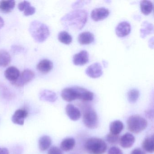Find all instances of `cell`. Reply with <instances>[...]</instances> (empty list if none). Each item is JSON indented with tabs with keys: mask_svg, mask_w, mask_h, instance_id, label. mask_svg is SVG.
<instances>
[{
	"mask_svg": "<svg viewBox=\"0 0 154 154\" xmlns=\"http://www.w3.org/2000/svg\"><path fill=\"white\" fill-rule=\"evenodd\" d=\"M88 13L84 9H76L67 13L61 19V24L69 30H81L86 24Z\"/></svg>",
	"mask_w": 154,
	"mask_h": 154,
	"instance_id": "6da1fadb",
	"label": "cell"
},
{
	"mask_svg": "<svg viewBox=\"0 0 154 154\" xmlns=\"http://www.w3.org/2000/svg\"><path fill=\"white\" fill-rule=\"evenodd\" d=\"M61 96L63 100L69 102L76 100L87 102L92 100L94 94L83 87L74 86L64 89L61 92Z\"/></svg>",
	"mask_w": 154,
	"mask_h": 154,
	"instance_id": "7a4b0ae2",
	"label": "cell"
},
{
	"mask_svg": "<svg viewBox=\"0 0 154 154\" xmlns=\"http://www.w3.org/2000/svg\"><path fill=\"white\" fill-rule=\"evenodd\" d=\"M29 31L31 36L38 43L45 42L50 35V31L47 26L37 20L30 23Z\"/></svg>",
	"mask_w": 154,
	"mask_h": 154,
	"instance_id": "3957f363",
	"label": "cell"
},
{
	"mask_svg": "<svg viewBox=\"0 0 154 154\" xmlns=\"http://www.w3.org/2000/svg\"><path fill=\"white\" fill-rule=\"evenodd\" d=\"M85 148L90 154H103L107 150V145L102 139L91 137L86 140Z\"/></svg>",
	"mask_w": 154,
	"mask_h": 154,
	"instance_id": "277c9868",
	"label": "cell"
},
{
	"mask_svg": "<svg viewBox=\"0 0 154 154\" xmlns=\"http://www.w3.org/2000/svg\"><path fill=\"white\" fill-rule=\"evenodd\" d=\"M128 129L132 133H140L146 129L148 122L146 119L138 115H131L127 120Z\"/></svg>",
	"mask_w": 154,
	"mask_h": 154,
	"instance_id": "5b68a950",
	"label": "cell"
},
{
	"mask_svg": "<svg viewBox=\"0 0 154 154\" xmlns=\"http://www.w3.org/2000/svg\"><path fill=\"white\" fill-rule=\"evenodd\" d=\"M83 122L88 128L94 129L98 127L99 119L97 113L92 108H88L85 110L83 116Z\"/></svg>",
	"mask_w": 154,
	"mask_h": 154,
	"instance_id": "8992f818",
	"label": "cell"
},
{
	"mask_svg": "<svg viewBox=\"0 0 154 154\" xmlns=\"http://www.w3.org/2000/svg\"><path fill=\"white\" fill-rule=\"evenodd\" d=\"M35 77V73L29 69L24 70L21 74L20 75L17 81L11 83L15 86L18 87H22L26 84L31 82L34 79Z\"/></svg>",
	"mask_w": 154,
	"mask_h": 154,
	"instance_id": "52a82bcc",
	"label": "cell"
},
{
	"mask_svg": "<svg viewBox=\"0 0 154 154\" xmlns=\"http://www.w3.org/2000/svg\"><path fill=\"white\" fill-rule=\"evenodd\" d=\"M102 67L100 63H96L90 65L85 70V73L89 77L97 78L103 74Z\"/></svg>",
	"mask_w": 154,
	"mask_h": 154,
	"instance_id": "ba28073f",
	"label": "cell"
},
{
	"mask_svg": "<svg viewBox=\"0 0 154 154\" xmlns=\"http://www.w3.org/2000/svg\"><path fill=\"white\" fill-rule=\"evenodd\" d=\"M131 30L130 24L127 21H123L118 24L115 29V33L118 37L123 38L128 35Z\"/></svg>",
	"mask_w": 154,
	"mask_h": 154,
	"instance_id": "9c48e42d",
	"label": "cell"
},
{
	"mask_svg": "<svg viewBox=\"0 0 154 154\" xmlns=\"http://www.w3.org/2000/svg\"><path fill=\"white\" fill-rule=\"evenodd\" d=\"M109 15V11L107 9L103 8H97L92 11L91 17L94 21H99L105 19Z\"/></svg>",
	"mask_w": 154,
	"mask_h": 154,
	"instance_id": "30bf717a",
	"label": "cell"
},
{
	"mask_svg": "<svg viewBox=\"0 0 154 154\" xmlns=\"http://www.w3.org/2000/svg\"><path fill=\"white\" fill-rule=\"evenodd\" d=\"M89 61V54L85 50H82L73 57V63L76 66H83Z\"/></svg>",
	"mask_w": 154,
	"mask_h": 154,
	"instance_id": "8fae6325",
	"label": "cell"
},
{
	"mask_svg": "<svg viewBox=\"0 0 154 154\" xmlns=\"http://www.w3.org/2000/svg\"><path fill=\"white\" fill-rule=\"evenodd\" d=\"M26 110L25 109H19L17 110L12 116L11 119L13 123L19 125H23L25 119L27 117Z\"/></svg>",
	"mask_w": 154,
	"mask_h": 154,
	"instance_id": "7c38bea8",
	"label": "cell"
},
{
	"mask_svg": "<svg viewBox=\"0 0 154 154\" xmlns=\"http://www.w3.org/2000/svg\"><path fill=\"white\" fill-rule=\"evenodd\" d=\"M66 112L70 119L74 121L79 120L82 115L81 111L78 108L70 103L66 105Z\"/></svg>",
	"mask_w": 154,
	"mask_h": 154,
	"instance_id": "4fadbf2b",
	"label": "cell"
},
{
	"mask_svg": "<svg viewBox=\"0 0 154 154\" xmlns=\"http://www.w3.org/2000/svg\"><path fill=\"white\" fill-rule=\"evenodd\" d=\"M135 141V138L131 133H125L120 138L119 143L120 146L124 148L131 147Z\"/></svg>",
	"mask_w": 154,
	"mask_h": 154,
	"instance_id": "5bb4252c",
	"label": "cell"
},
{
	"mask_svg": "<svg viewBox=\"0 0 154 154\" xmlns=\"http://www.w3.org/2000/svg\"><path fill=\"white\" fill-rule=\"evenodd\" d=\"M20 72L19 70L14 66L8 67L5 72V76L6 78L11 83L17 81L19 77Z\"/></svg>",
	"mask_w": 154,
	"mask_h": 154,
	"instance_id": "9a60e30c",
	"label": "cell"
},
{
	"mask_svg": "<svg viewBox=\"0 0 154 154\" xmlns=\"http://www.w3.org/2000/svg\"><path fill=\"white\" fill-rule=\"evenodd\" d=\"M54 67V64L52 61L48 59H44L40 61L37 65L38 70L40 72L46 74L50 72Z\"/></svg>",
	"mask_w": 154,
	"mask_h": 154,
	"instance_id": "2e32d148",
	"label": "cell"
},
{
	"mask_svg": "<svg viewBox=\"0 0 154 154\" xmlns=\"http://www.w3.org/2000/svg\"><path fill=\"white\" fill-rule=\"evenodd\" d=\"M78 40L81 45H90L94 42V35L91 32H83L78 36Z\"/></svg>",
	"mask_w": 154,
	"mask_h": 154,
	"instance_id": "e0dca14e",
	"label": "cell"
},
{
	"mask_svg": "<svg viewBox=\"0 0 154 154\" xmlns=\"http://www.w3.org/2000/svg\"><path fill=\"white\" fill-rule=\"evenodd\" d=\"M16 2L13 0H3L0 1V11L4 13L11 12L14 8Z\"/></svg>",
	"mask_w": 154,
	"mask_h": 154,
	"instance_id": "ac0fdd59",
	"label": "cell"
},
{
	"mask_svg": "<svg viewBox=\"0 0 154 154\" xmlns=\"http://www.w3.org/2000/svg\"><path fill=\"white\" fill-rule=\"evenodd\" d=\"M39 98L42 100L50 102H54L57 100L56 94L49 90H45L40 92Z\"/></svg>",
	"mask_w": 154,
	"mask_h": 154,
	"instance_id": "d6986e66",
	"label": "cell"
},
{
	"mask_svg": "<svg viewBox=\"0 0 154 154\" xmlns=\"http://www.w3.org/2000/svg\"><path fill=\"white\" fill-rule=\"evenodd\" d=\"M153 31L154 26L153 24L146 21L142 22L140 29V36L141 38H145L148 35L152 34Z\"/></svg>",
	"mask_w": 154,
	"mask_h": 154,
	"instance_id": "ffe728a7",
	"label": "cell"
},
{
	"mask_svg": "<svg viewBox=\"0 0 154 154\" xmlns=\"http://www.w3.org/2000/svg\"><path fill=\"white\" fill-rule=\"evenodd\" d=\"M124 125L120 120H115L111 122L109 125V130L111 134L119 135L123 130Z\"/></svg>",
	"mask_w": 154,
	"mask_h": 154,
	"instance_id": "44dd1931",
	"label": "cell"
},
{
	"mask_svg": "<svg viewBox=\"0 0 154 154\" xmlns=\"http://www.w3.org/2000/svg\"><path fill=\"white\" fill-rule=\"evenodd\" d=\"M142 147L146 152L153 153L154 152V135L146 138L142 142Z\"/></svg>",
	"mask_w": 154,
	"mask_h": 154,
	"instance_id": "7402d4cb",
	"label": "cell"
},
{
	"mask_svg": "<svg viewBox=\"0 0 154 154\" xmlns=\"http://www.w3.org/2000/svg\"><path fill=\"white\" fill-rule=\"evenodd\" d=\"M75 145V140L73 138L68 137L64 139L61 142L60 147L63 151H69L74 148Z\"/></svg>",
	"mask_w": 154,
	"mask_h": 154,
	"instance_id": "603a6c76",
	"label": "cell"
},
{
	"mask_svg": "<svg viewBox=\"0 0 154 154\" xmlns=\"http://www.w3.org/2000/svg\"><path fill=\"white\" fill-rule=\"evenodd\" d=\"M52 144V139L49 136H42L38 141V147L41 151H45L48 149Z\"/></svg>",
	"mask_w": 154,
	"mask_h": 154,
	"instance_id": "cb8c5ba5",
	"label": "cell"
},
{
	"mask_svg": "<svg viewBox=\"0 0 154 154\" xmlns=\"http://www.w3.org/2000/svg\"><path fill=\"white\" fill-rule=\"evenodd\" d=\"M140 10L142 14L146 16L151 13L153 9V4L150 1H142L140 3Z\"/></svg>",
	"mask_w": 154,
	"mask_h": 154,
	"instance_id": "d4e9b609",
	"label": "cell"
},
{
	"mask_svg": "<svg viewBox=\"0 0 154 154\" xmlns=\"http://www.w3.org/2000/svg\"><path fill=\"white\" fill-rule=\"evenodd\" d=\"M11 61V57L9 53L4 49L0 50V66L6 67Z\"/></svg>",
	"mask_w": 154,
	"mask_h": 154,
	"instance_id": "484cf974",
	"label": "cell"
},
{
	"mask_svg": "<svg viewBox=\"0 0 154 154\" xmlns=\"http://www.w3.org/2000/svg\"><path fill=\"white\" fill-rule=\"evenodd\" d=\"M58 39L61 43L66 45H70L72 41V36L65 31L59 32L58 35Z\"/></svg>",
	"mask_w": 154,
	"mask_h": 154,
	"instance_id": "4316f807",
	"label": "cell"
},
{
	"mask_svg": "<svg viewBox=\"0 0 154 154\" xmlns=\"http://www.w3.org/2000/svg\"><path fill=\"white\" fill-rule=\"evenodd\" d=\"M140 93L138 90L136 89H131L127 94L128 100L131 103H135L139 97Z\"/></svg>",
	"mask_w": 154,
	"mask_h": 154,
	"instance_id": "83f0119b",
	"label": "cell"
},
{
	"mask_svg": "<svg viewBox=\"0 0 154 154\" xmlns=\"http://www.w3.org/2000/svg\"><path fill=\"white\" fill-rule=\"evenodd\" d=\"M120 137L119 135H114L113 134H108L106 136V140L110 144H117L119 141Z\"/></svg>",
	"mask_w": 154,
	"mask_h": 154,
	"instance_id": "f1b7e54d",
	"label": "cell"
},
{
	"mask_svg": "<svg viewBox=\"0 0 154 154\" xmlns=\"http://www.w3.org/2000/svg\"><path fill=\"white\" fill-rule=\"evenodd\" d=\"M35 8L31 6L30 4H28L24 9V14L25 16H32L35 12Z\"/></svg>",
	"mask_w": 154,
	"mask_h": 154,
	"instance_id": "f546056e",
	"label": "cell"
},
{
	"mask_svg": "<svg viewBox=\"0 0 154 154\" xmlns=\"http://www.w3.org/2000/svg\"><path fill=\"white\" fill-rule=\"evenodd\" d=\"M91 2L90 1H77L72 4V8L76 10L89 4Z\"/></svg>",
	"mask_w": 154,
	"mask_h": 154,
	"instance_id": "4dcf8cb0",
	"label": "cell"
},
{
	"mask_svg": "<svg viewBox=\"0 0 154 154\" xmlns=\"http://www.w3.org/2000/svg\"><path fill=\"white\" fill-rule=\"evenodd\" d=\"M48 154H63V153L60 148L55 146H53L49 149Z\"/></svg>",
	"mask_w": 154,
	"mask_h": 154,
	"instance_id": "1f68e13d",
	"label": "cell"
},
{
	"mask_svg": "<svg viewBox=\"0 0 154 154\" xmlns=\"http://www.w3.org/2000/svg\"><path fill=\"white\" fill-rule=\"evenodd\" d=\"M108 154H123V152L119 148L112 146L108 150Z\"/></svg>",
	"mask_w": 154,
	"mask_h": 154,
	"instance_id": "d6a6232c",
	"label": "cell"
},
{
	"mask_svg": "<svg viewBox=\"0 0 154 154\" xmlns=\"http://www.w3.org/2000/svg\"><path fill=\"white\" fill-rule=\"evenodd\" d=\"M29 4H30V3L29 2L26 1H24L22 2H20L18 6L19 10L21 11H24V9Z\"/></svg>",
	"mask_w": 154,
	"mask_h": 154,
	"instance_id": "836d02e7",
	"label": "cell"
},
{
	"mask_svg": "<svg viewBox=\"0 0 154 154\" xmlns=\"http://www.w3.org/2000/svg\"><path fill=\"white\" fill-rule=\"evenodd\" d=\"M131 154H146L145 151L139 148L134 149L132 151H131Z\"/></svg>",
	"mask_w": 154,
	"mask_h": 154,
	"instance_id": "e575fe53",
	"label": "cell"
},
{
	"mask_svg": "<svg viewBox=\"0 0 154 154\" xmlns=\"http://www.w3.org/2000/svg\"><path fill=\"white\" fill-rule=\"evenodd\" d=\"M0 154H9V151L6 148L0 147Z\"/></svg>",
	"mask_w": 154,
	"mask_h": 154,
	"instance_id": "d590c367",
	"label": "cell"
},
{
	"mask_svg": "<svg viewBox=\"0 0 154 154\" xmlns=\"http://www.w3.org/2000/svg\"><path fill=\"white\" fill-rule=\"evenodd\" d=\"M148 45L150 48L152 49L154 48V37H153L149 39L148 42Z\"/></svg>",
	"mask_w": 154,
	"mask_h": 154,
	"instance_id": "8d00e7d4",
	"label": "cell"
},
{
	"mask_svg": "<svg viewBox=\"0 0 154 154\" xmlns=\"http://www.w3.org/2000/svg\"><path fill=\"white\" fill-rule=\"evenodd\" d=\"M4 24H5V22L4 20L1 17H0V29L4 26Z\"/></svg>",
	"mask_w": 154,
	"mask_h": 154,
	"instance_id": "74e56055",
	"label": "cell"
},
{
	"mask_svg": "<svg viewBox=\"0 0 154 154\" xmlns=\"http://www.w3.org/2000/svg\"><path fill=\"white\" fill-rule=\"evenodd\" d=\"M103 66L105 68H106L108 66V63L106 61H105V60H103Z\"/></svg>",
	"mask_w": 154,
	"mask_h": 154,
	"instance_id": "f35d334b",
	"label": "cell"
}]
</instances>
